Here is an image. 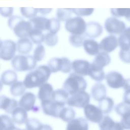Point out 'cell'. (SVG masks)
<instances>
[{"label":"cell","instance_id":"cell-1","mask_svg":"<svg viewBox=\"0 0 130 130\" xmlns=\"http://www.w3.org/2000/svg\"><path fill=\"white\" fill-rule=\"evenodd\" d=\"M51 71L48 66L42 65L29 72L25 77L23 84L27 88L40 87L49 79Z\"/></svg>","mask_w":130,"mask_h":130},{"label":"cell","instance_id":"cell-2","mask_svg":"<svg viewBox=\"0 0 130 130\" xmlns=\"http://www.w3.org/2000/svg\"><path fill=\"white\" fill-rule=\"evenodd\" d=\"M9 27L13 30L15 35L21 38H27L32 28L29 21H25L17 15L12 16L8 21Z\"/></svg>","mask_w":130,"mask_h":130},{"label":"cell","instance_id":"cell-3","mask_svg":"<svg viewBox=\"0 0 130 130\" xmlns=\"http://www.w3.org/2000/svg\"><path fill=\"white\" fill-rule=\"evenodd\" d=\"M87 87V82L80 75L72 73L63 84V88L69 94L72 95L81 91H84Z\"/></svg>","mask_w":130,"mask_h":130},{"label":"cell","instance_id":"cell-4","mask_svg":"<svg viewBox=\"0 0 130 130\" xmlns=\"http://www.w3.org/2000/svg\"><path fill=\"white\" fill-rule=\"evenodd\" d=\"M37 61L29 55H17L11 60V65L16 71H30L35 68Z\"/></svg>","mask_w":130,"mask_h":130},{"label":"cell","instance_id":"cell-5","mask_svg":"<svg viewBox=\"0 0 130 130\" xmlns=\"http://www.w3.org/2000/svg\"><path fill=\"white\" fill-rule=\"evenodd\" d=\"M87 23L84 20L79 16L71 18L66 21V30L74 35H83L85 34Z\"/></svg>","mask_w":130,"mask_h":130},{"label":"cell","instance_id":"cell-6","mask_svg":"<svg viewBox=\"0 0 130 130\" xmlns=\"http://www.w3.org/2000/svg\"><path fill=\"white\" fill-rule=\"evenodd\" d=\"M48 66L51 73H54L61 71L64 73H68L71 71L72 62L69 59L65 57H54L49 60L48 62Z\"/></svg>","mask_w":130,"mask_h":130},{"label":"cell","instance_id":"cell-7","mask_svg":"<svg viewBox=\"0 0 130 130\" xmlns=\"http://www.w3.org/2000/svg\"><path fill=\"white\" fill-rule=\"evenodd\" d=\"M104 26L107 31L111 35H120L126 28L123 21L114 17L108 18L105 22Z\"/></svg>","mask_w":130,"mask_h":130},{"label":"cell","instance_id":"cell-8","mask_svg":"<svg viewBox=\"0 0 130 130\" xmlns=\"http://www.w3.org/2000/svg\"><path fill=\"white\" fill-rule=\"evenodd\" d=\"M90 95L85 91H81L71 95L67 102V105L70 107L79 108H84L90 102Z\"/></svg>","mask_w":130,"mask_h":130},{"label":"cell","instance_id":"cell-9","mask_svg":"<svg viewBox=\"0 0 130 130\" xmlns=\"http://www.w3.org/2000/svg\"><path fill=\"white\" fill-rule=\"evenodd\" d=\"M17 49L16 44L11 40L1 41L0 57L4 60H10L14 57Z\"/></svg>","mask_w":130,"mask_h":130},{"label":"cell","instance_id":"cell-10","mask_svg":"<svg viewBox=\"0 0 130 130\" xmlns=\"http://www.w3.org/2000/svg\"><path fill=\"white\" fill-rule=\"evenodd\" d=\"M84 114L86 118L94 123H100L103 118L102 110L94 105L88 104L84 108Z\"/></svg>","mask_w":130,"mask_h":130},{"label":"cell","instance_id":"cell-11","mask_svg":"<svg viewBox=\"0 0 130 130\" xmlns=\"http://www.w3.org/2000/svg\"><path fill=\"white\" fill-rule=\"evenodd\" d=\"M36 100V96L33 93L26 92L20 99L18 106L26 111H33L34 112H37L39 111V108L35 106Z\"/></svg>","mask_w":130,"mask_h":130},{"label":"cell","instance_id":"cell-12","mask_svg":"<svg viewBox=\"0 0 130 130\" xmlns=\"http://www.w3.org/2000/svg\"><path fill=\"white\" fill-rule=\"evenodd\" d=\"M41 107L43 113L48 116L58 118L59 113L64 106L53 101L51 99L41 101Z\"/></svg>","mask_w":130,"mask_h":130},{"label":"cell","instance_id":"cell-13","mask_svg":"<svg viewBox=\"0 0 130 130\" xmlns=\"http://www.w3.org/2000/svg\"><path fill=\"white\" fill-rule=\"evenodd\" d=\"M108 85L114 89L123 87L125 81L123 75L117 71H111L105 77Z\"/></svg>","mask_w":130,"mask_h":130},{"label":"cell","instance_id":"cell-14","mask_svg":"<svg viewBox=\"0 0 130 130\" xmlns=\"http://www.w3.org/2000/svg\"><path fill=\"white\" fill-rule=\"evenodd\" d=\"M101 51L110 53L113 51L118 46V39L114 35H109L103 39L99 43Z\"/></svg>","mask_w":130,"mask_h":130},{"label":"cell","instance_id":"cell-15","mask_svg":"<svg viewBox=\"0 0 130 130\" xmlns=\"http://www.w3.org/2000/svg\"><path fill=\"white\" fill-rule=\"evenodd\" d=\"M91 63L84 59H76L72 62V69L74 73L80 76L88 75Z\"/></svg>","mask_w":130,"mask_h":130},{"label":"cell","instance_id":"cell-16","mask_svg":"<svg viewBox=\"0 0 130 130\" xmlns=\"http://www.w3.org/2000/svg\"><path fill=\"white\" fill-rule=\"evenodd\" d=\"M110 61L111 57L108 53L101 51L95 56L91 66L96 69L103 70L104 67L108 65Z\"/></svg>","mask_w":130,"mask_h":130},{"label":"cell","instance_id":"cell-17","mask_svg":"<svg viewBox=\"0 0 130 130\" xmlns=\"http://www.w3.org/2000/svg\"><path fill=\"white\" fill-rule=\"evenodd\" d=\"M101 130H124L120 122H115L108 115L103 117L102 121L99 123Z\"/></svg>","mask_w":130,"mask_h":130},{"label":"cell","instance_id":"cell-18","mask_svg":"<svg viewBox=\"0 0 130 130\" xmlns=\"http://www.w3.org/2000/svg\"><path fill=\"white\" fill-rule=\"evenodd\" d=\"M103 30V26L100 23L95 21L89 22L87 23L85 35L90 39L95 38L102 34Z\"/></svg>","mask_w":130,"mask_h":130},{"label":"cell","instance_id":"cell-19","mask_svg":"<svg viewBox=\"0 0 130 130\" xmlns=\"http://www.w3.org/2000/svg\"><path fill=\"white\" fill-rule=\"evenodd\" d=\"M18 105V102L14 99H10L5 95H1L0 97L1 109L9 114H12Z\"/></svg>","mask_w":130,"mask_h":130},{"label":"cell","instance_id":"cell-20","mask_svg":"<svg viewBox=\"0 0 130 130\" xmlns=\"http://www.w3.org/2000/svg\"><path fill=\"white\" fill-rule=\"evenodd\" d=\"M107 90L106 86L101 83H95L91 89V94L93 99L100 102L106 97Z\"/></svg>","mask_w":130,"mask_h":130},{"label":"cell","instance_id":"cell-21","mask_svg":"<svg viewBox=\"0 0 130 130\" xmlns=\"http://www.w3.org/2000/svg\"><path fill=\"white\" fill-rule=\"evenodd\" d=\"M66 130H88V124L85 118L78 117L68 122Z\"/></svg>","mask_w":130,"mask_h":130},{"label":"cell","instance_id":"cell-22","mask_svg":"<svg viewBox=\"0 0 130 130\" xmlns=\"http://www.w3.org/2000/svg\"><path fill=\"white\" fill-rule=\"evenodd\" d=\"M83 46L84 50L88 55L96 56L100 52L99 44L93 39H85Z\"/></svg>","mask_w":130,"mask_h":130},{"label":"cell","instance_id":"cell-23","mask_svg":"<svg viewBox=\"0 0 130 130\" xmlns=\"http://www.w3.org/2000/svg\"><path fill=\"white\" fill-rule=\"evenodd\" d=\"M69 93L64 89H58L54 90L51 96V100L56 103L64 106L69 99Z\"/></svg>","mask_w":130,"mask_h":130},{"label":"cell","instance_id":"cell-24","mask_svg":"<svg viewBox=\"0 0 130 130\" xmlns=\"http://www.w3.org/2000/svg\"><path fill=\"white\" fill-rule=\"evenodd\" d=\"M11 114L14 122L17 124L25 123L28 119L27 111L20 107L14 109Z\"/></svg>","mask_w":130,"mask_h":130},{"label":"cell","instance_id":"cell-25","mask_svg":"<svg viewBox=\"0 0 130 130\" xmlns=\"http://www.w3.org/2000/svg\"><path fill=\"white\" fill-rule=\"evenodd\" d=\"M53 91L52 86L50 83H45L39 87L38 97L41 101L51 99Z\"/></svg>","mask_w":130,"mask_h":130},{"label":"cell","instance_id":"cell-26","mask_svg":"<svg viewBox=\"0 0 130 130\" xmlns=\"http://www.w3.org/2000/svg\"><path fill=\"white\" fill-rule=\"evenodd\" d=\"M49 19L43 16H36L29 20L32 29H37L41 31L47 30Z\"/></svg>","mask_w":130,"mask_h":130},{"label":"cell","instance_id":"cell-27","mask_svg":"<svg viewBox=\"0 0 130 130\" xmlns=\"http://www.w3.org/2000/svg\"><path fill=\"white\" fill-rule=\"evenodd\" d=\"M118 46L120 49L124 50H130V26L119 35L118 38Z\"/></svg>","mask_w":130,"mask_h":130},{"label":"cell","instance_id":"cell-28","mask_svg":"<svg viewBox=\"0 0 130 130\" xmlns=\"http://www.w3.org/2000/svg\"><path fill=\"white\" fill-rule=\"evenodd\" d=\"M17 51L22 54H26L30 52L32 47L31 41L27 38H21L18 40L17 44Z\"/></svg>","mask_w":130,"mask_h":130},{"label":"cell","instance_id":"cell-29","mask_svg":"<svg viewBox=\"0 0 130 130\" xmlns=\"http://www.w3.org/2000/svg\"><path fill=\"white\" fill-rule=\"evenodd\" d=\"M17 75L16 73L11 70L5 71L2 74L1 82L5 85H12L17 81Z\"/></svg>","mask_w":130,"mask_h":130},{"label":"cell","instance_id":"cell-30","mask_svg":"<svg viewBox=\"0 0 130 130\" xmlns=\"http://www.w3.org/2000/svg\"><path fill=\"white\" fill-rule=\"evenodd\" d=\"M114 106V102L113 100L108 96H106L99 103V107L104 114L110 113L112 111Z\"/></svg>","mask_w":130,"mask_h":130},{"label":"cell","instance_id":"cell-31","mask_svg":"<svg viewBox=\"0 0 130 130\" xmlns=\"http://www.w3.org/2000/svg\"><path fill=\"white\" fill-rule=\"evenodd\" d=\"M75 111L73 109L70 107H63L59 113L58 118L65 122H69L75 119Z\"/></svg>","mask_w":130,"mask_h":130},{"label":"cell","instance_id":"cell-32","mask_svg":"<svg viewBox=\"0 0 130 130\" xmlns=\"http://www.w3.org/2000/svg\"><path fill=\"white\" fill-rule=\"evenodd\" d=\"M25 89L26 87L23 84V82L17 81L11 86L10 91L12 95L17 96L24 94Z\"/></svg>","mask_w":130,"mask_h":130},{"label":"cell","instance_id":"cell-33","mask_svg":"<svg viewBox=\"0 0 130 130\" xmlns=\"http://www.w3.org/2000/svg\"><path fill=\"white\" fill-rule=\"evenodd\" d=\"M28 37L31 41L36 44L40 45L44 41L45 35L43 34L42 31L39 29H32L29 34Z\"/></svg>","mask_w":130,"mask_h":130},{"label":"cell","instance_id":"cell-34","mask_svg":"<svg viewBox=\"0 0 130 130\" xmlns=\"http://www.w3.org/2000/svg\"><path fill=\"white\" fill-rule=\"evenodd\" d=\"M1 120V130H13L16 127L12 118L7 115H2Z\"/></svg>","mask_w":130,"mask_h":130},{"label":"cell","instance_id":"cell-35","mask_svg":"<svg viewBox=\"0 0 130 130\" xmlns=\"http://www.w3.org/2000/svg\"><path fill=\"white\" fill-rule=\"evenodd\" d=\"M88 75L94 80L101 82L105 78V74L103 70H99L92 68L90 65Z\"/></svg>","mask_w":130,"mask_h":130},{"label":"cell","instance_id":"cell-36","mask_svg":"<svg viewBox=\"0 0 130 130\" xmlns=\"http://www.w3.org/2000/svg\"><path fill=\"white\" fill-rule=\"evenodd\" d=\"M72 12V9L70 8L57 9L56 13L57 19L61 21H66L67 20L71 18Z\"/></svg>","mask_w":130,"mask_h":130},{"label":"cell","instance_id":"cell-37","mask_svg":"<svg viewBox=\"0 0 130 130\" xmlns=\"http://www.w3.org/2000/svg\"><path fill=\"white\" fill-rule=\"evenodd\" d=\"M60 21L57 18H52L49 19L47 30L49 32L56 34L60 29Z\"/></svg>","mask_w":130,"mask_h":130},{"label":"cell","instance_id":"cell-38","mask_svg":"<svg viewBox=\"0 0 130 130\" xmlns=\"http://www.w3.org/2000/svg\"><path fill=\"white\" fill-rule=\"evenodd\" d=\"M85 38V34L83 35H71L69 37V42L71 44L76 47H79L83 46Z\"/></svg>","mask_w":130,"mask_h":130},{"label":"cell","instance_id":"cell-39","mask_svg":"<svg viewBox=\"0 0 130 130\" xmlns=\"http://www.w3.org/2000/svg\"><path fill=\"white\" fill-rule=\"evenodd\" d=\"M25 125L26 130H40L43 126V124L35 118H28Z\"/></svg>","mask_w":130,"mask_h":130},{"label":"cell","instance_id":"cell-40","mask_svg":"<svg viewBox=\"0 0 130 130\" xmlns=\"http://www.w3.org/2000/svg\"><path fill=\"white\" fill-rule=\"evenodd\" d=\"M20 10L21 14L25 17L31 19L37 15L39 12V9L34 8L21 7Z\"/></svg>","mask_w":130,"mask_h":130},{"label":"cell","instance_id":"cell-41","mask_svg":"<svg viewBox=\"0 0 130 130\" xmlns=\"http://www.w3.org/2000/svg\"><path fill=\"white\" fill-rule=\"evenodd\" d=\"M120 122L124 129L130 130V107L121 115Z\"/></svg>","mask_w":130,"mask_h":130},{"label":"cell","instance_id":"cell-42","mask_svg":"<svg viewBox=\"0 0 130 130\" xmlns=\"http://www.w3.org/2000/svg\"><path fill=\"white\" fill-rule=\"evenodd\" d=\"M45 55V49L42 44L38 45L35 49L33 57L37 61H41Z\"/></svg>","mask_w":130,"mask_h":130},{"label":"cell","instance_id":"cell-43","mask_svg":"<svg viewBox=\"0 0 130 130\" xmlns=\"http://www.w3.org/2000/svg\"><path fill=\"white\" fill-rule=\"evenodd\" d=\"M44 43L48 46H54L58 42V37L56 34L47 32L45 35Z\"/></svg>","mask_w":130,"mask_h":130},{"label":"cell","instance_id":"cell-44","mask_svg":"<svg viewBox=\"0 0 130 130\" xmlns=\"http://www.w3.org/2000/svg\"><path fill=\"white\" fill-rule=\"evenodd\" d=\"M73 12L78 16H86L90 15L94 11L93 8H74Z\"/></svg>","mask_w":130,"mask_h":130},{"label":"cell","instance_id":"cell-45","mask_svg":"<svg viewBox=\"0 0 130 130\" xmlns=\"http://www.w3.org/2000/svg\"><path fill=\"white\" fill-rule=\"evenodd\" d=\"M128 8H112L110 9L111 14L115 17L125 16Z\"/></svg>","mask_w":130,"mask_h":130},{"label":"cell","instance_id":"cell-46","mask_svg":"<svg viewBox=\"0 0 130 130\" xmlns=\"http://www.w3.org/2000/svg\"><path fill=\"white\" fill-rule=\"evenodd\" d=\"M119 56L123 62L130 63V50H124L120 49L119 52Z\"/></svg>","mask_w":130,"mask_h":130},{"label":"cell","instance_id":"cell-47","mask_svg":"<svg viewBox=\"0 0 130 130\" xmlns=\"http://www.w3.org/2000/svg\"><path fill=\"white\" fill-rule=\"evenodd\" d=\"M0 13L1 15L4 17H11L13 13V8L6 7L0 8Z\"/></svg>","mask_w":130,"mask_h":130},{"label":"cell","instance_id":"cell-48","mask_svg":"<svg viewBox=\"0 0 130 130\" xmlns=\"http://www.w3.org/2000/svg\"><path fill=\"white\" fill-rule=\"evenodd\" d=\"M123 102L130 105V90H125L123 94Z\"/></svg>","mask_w":130,"mask_h":130},{"label":"cell","instance_id":"cell-49","mask_svg":"<svg viewBox=\"0 0 130 130\" xmlns=\"http://www.w3.org/2000/svg\"><path fill=\"white\" fill-rule=\"evenodd\" d=\"M52 9L51 8H47V9H39V12L41 13L42 15H46L47 14H48L49 13H50V12L52 11Z\"/></svg>","mask_w":130,"mask_h":130},{"label":"cell","instance_id":"cell-50","mask_svg":"<svg viewBox=\"0 0 130 130\" xmlns=\"http://www.w3.org/2000/svg\"><path fill=\"white\" fill-rule=\"evenodd\" d=\"M123 88L124 89V91L130 90V78L125 79V81Z\"/></svg>","mask_w":130,"mask_h":130},{"label":"cell","instance_id":"cell-51","mask_svg":"<svg viewBox=\"0 0 130 130\" xmlns=\"http://www.w3.org/2000/svg\"><path fill=\"white\" fill-rule=\"evenodd\" d=\"M40 130H53L52 127L48 124H43V126Z\"/></svg>","mask_w":130,"mask_h":130},{"label":"cell","instance_id":"cell-52","mask_svg":"<svg viewBox=\"0 0 130 130\" xmlns=\"http://www.w3.org/2000/svg\"><path fill=\"white\" fill-rule=\"evenodd\" d=\"M125 18L129 21H130V8L128 9V11L125 16Z\"/></svg>","mask_w":130,"mask_h":130},{"label":"cell","instance_id":"cell-53","mask_svg":"<svg viewBox=\"0 0 130 130\" xmlns=\"http://www.w3.org/2000/svg\"><path fill=\"white\" fill-rule=\"evenodd\" d=\"M13 130H25V129H20V128H18L17 127H15L14 129H13Z\"/></svg>","mask_w":130,"mask_h":130}]
</instances>
